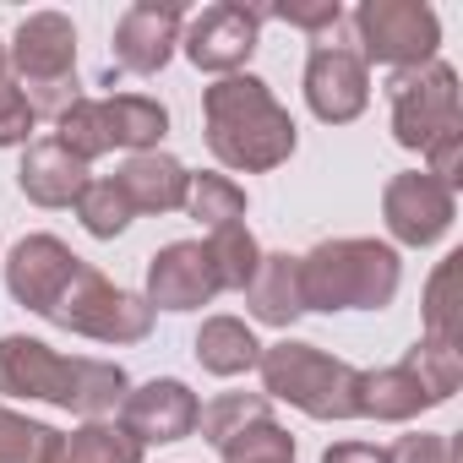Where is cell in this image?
<instances>
[{
  "instance_id": "obj_1",
  "label": "cell",
  "mask_w": 463,
  "mask_h": 463,
  "mask_svg": "<svg viewBox=\"0 0 463 463\" xmlns=\"http://www.w3.org/2000/svg\"><path fill=\"white\" fill-rule=\"evenodd\" d=\"M202 126H207V147L223 169H246V175H268L279 164H289L300 131L289 120V109L273 99V88L251 71L218 77L202 93Z\"/></svg>"
},
{
  "instance_id": "obj_2",
  "label": "cell",
  "mask_w": 463,
  "mask_h": 463,
  "mask_svg": "<svg viewBox=\"0 0 463 463\" xmlns=\"http://www.w3.org/2000/svg\"><path fill=\"white\" fill-rule=\"evenodd\" d=\"M0 392L6 398H44V403H61L82 420H104L120 409L131 382L115 360H93V354L71 360V354H55L50 344H39L28 333H6L0 338Z\"/></svg>"
},
{
  "instance_id": "obj_3",
  "label": "cell",
  "mask_w": 463,
  "mask_h": 463,
  "mask_svg": "<svg viewBox=\"0 0 463 463\" xmlns=\"http://www.w3.org/2000/svg\"><path fill=\"white\" fill-rule=\"evenodd\" d=\"M398 284H403V262L387 241L344 235L300 257L306 311H382L392 306Z\"/></svg>"
},
{
  "instance_id": "obj_4",
  "label": "cell",
  "mask_w": 463,
  "mask_h": 463,
  "mask_svg": "<svg viewBox=\"0 0 463 463\" xmlns=\"http://www.w3.org/2000/svg\"><path fill=\"white\" fill-rule=\"evenodd\" d=\"M262 398L295 403L311 420H360V371L349 360L322 354L317 344H268L262 360Z\"/></svg>"
},
{
  "instance_id": "obj_5",
  "label": "cell",
  "mask_w": 463,
  "mask_h": 463,
  "mask_svg": "<svg viewBox=\"0 0 463 463\" xmlns=\"http://www.w3.org/2000/svg\"><path fill=\"white\" fill-rule=\"evenodd\" d=\"M50 322L66 327V333H82V338H93V344H142V338L153 333V306H147L142 295L109 284L99 268L82 262L77 279H71V289H66L61 306L50 311Z\"/></svg>"
},
{
  "instance_id": "obj_6",
  "label": "cell",
  "mask_w": 463,
  "mask_h": 463,
  "mask_svg": "<svg viewBox=\"0 0 463 463\" xmlns=\"http://www.w3.org/2000/svg\"><path fill=\"white\" fill-rule=\"evenodd\" d=\"M392 99V137L409 153H425L441 137L463 131V104H458V71L447 61H425L414 71H398L387 82Z\"/></svg>"
},
{
  "instance_id": "obj_7",
  "label": "cell",
  "mask_w": 463,
  "mask_h": 463,
  "mask_svg": "<svg viewBox=\"0 0 463 463\" xmlns=\"http://www.w3.org/2000/svg\"><path fill=\"white\" fill-rule=\"evenodd\" d=\"M354 33H360L354 55L392 71H414L436 61V44H441V23L425 0H365L354 12Z\"/></svg>"
},
{
  "instance_id": "obj_8",
  "label": "cell",
  "mask_w": 463,
  "mask_h": 463,
  "mask_svg": "<svg viewBox=\"0 0 463 463\" xmlns=\"http://www.w3.org/2000/svg\"><path fill=\"white\" fill-rule=\"evenodd\" d=\"M257 39H262V12L241 6V0H223V6H207L202 17H191V28L180 33V50L196 71L235 77L257 55Z\"/></svg>"
},
{
  "instance_id": "obj_9",
  "label": "cell",
  "mask_w": 463,
  "mask_h": 463,
  "mask_svg": "<svg viewBox=\"0 0 463 463\" xmlns=\"http://www.w3.org/2000/svg\"><path fill=\"white\" fill-rule=\"evenodd\" d=\"M382 218H387V235L398 246H436L452 218H458V202H452V185H441L436 175L425 169H409V175H392L387 191H382Z\"/></svg>"
},
{
  "instance_id": "obj_10",
  "label": "cell",
  "mask_w": 463,
  "mask_h": 463,
  "mask_svg": "<svg viewBox=\"0 0 463 463\" xmlns=\"http://www.w3.org/2000/svg\"><path fill=\"white\" fill-rule=\"evenodd\" d=\"M77 268H82V257H77L66 241H55V235H28V241H17L12 257H6V289H12L17 306H28L33 317L50 322V311H55L61 295L71 289Z\"/></svg>"
},
{
  "instance_id": "obj_11",
  "label": "cell",
  "mask_w": 463,
  "mask_h": 463,
  "mask_svg": "<svg viewBox=\"0 0 463 463\" xmlns=\"http://www.w3.org/2000/svg\"><path fill=\"white\" fill-rule=\"evenodd\" d=\"M6 61L17 66V88H61L77 82V28L61 12H33L17 23Z\"/></svg>"
},
{
  "instance_id": "obj_12",
  "label": "cell",
  "mask_w": 463,
  "mask_h": 463,
  "mask_svg": "<svg viewBox=\"0 0 463 463\" xmlns=\"http://www.w3.org/2000/svg\"><path fill=\"white\" fill-rule=\"evenodd\" d=\"M306 104L327 126H349L371 104V71L349 44H317L306 61Z\"/></svg>"
},
{
  "instance_id": "obj_13",
  "label": "cell",
  "mask_w": 463,
  "mask_h": 463,
  "mask_svg": "<svg viewBox=\"0 0 463 463\" xmlns=\"http://www.w3.org/2000/svg\"><path fill=\"white\" fill-rule=\"evenodd\" d=\"M196 414H202L196 392L185 382H175V376H153V382H142V387H131L120 398V430L137 436L142 447L185 441L196 430Z\"/></svg>"
},
{
  "instance_id": "obj_14",
  "label": "cell",
  "mask_w": 463,
  "mask_h": 463,
  "mask_svg": "<svg viewBox=\"0 0 463 463\" xmlns=\"http://www.w3.org/2000/svg\"><path fill=\"white\" fill-rule=\"evenodd\" d=\"M218 289V273L207 262V246L202 241H175L164 251H153L147 262V306L153 311H202Z\"/></svg>"
},
{
  "instance_id": "obj_15",
  "label": "cell",
  "mask_w": 463,
  "mask_h": 463,
  "mask_svg": "<svg viewBox=\"0 0 463 463\" xmlns=\"http://www.w3.org/2000/svg\"><path fill=\"white\" fill-rule=\"evenodd\" d=\"M180 23H185V12L169 6V0H164V6H158V0H137V6H126L120 23H115V44H109L115 66L137 71V77L164 71L175 44H180Z\"/></svg>"
},
{
  "instance_id": "obj_16",
  "label": "cell",
  "mask_w": 463,
  "mask_h": 463,
  "mask_svg": "<svg viewBox=\"0 0 463 463\" xmlns=\"http://www.w3.org/2000/svg\"><path fill=\"white\" fill-rule=\"evenodd\" d=\"M17 185L39 207H77V196L88 191V164H77L55 137H44V142H28L23 147Z\"/></svg>"
},
{
  "instance_id": "obj_17",
  "label": "cell",
  "mask_w": 463,
  "mask_h": 463,
  "mask_svg": "<svg viewBox=\"0 0 463 463\" xmlns=\"http://www.w3.org/2000/svg\"><path fill=\"white\" fill-rule=\"evenodd\" d=\"M115 185L131 202V213H175V207H185L191 169L169 153H131L115 169Z\"/></svg>"
},
{
  "instance_id": "obj_18",
  "label": "cell",
  "mask_w": 463,
  "mask_h": 463,
  "mask_svg": "<svg viewBox=\"0 0 463 463\" xmlns=\"http://www.w3.org/2000/svg\"><path fill=\"white\" fill-rule=\"evenodd\" d=\"M420 409H436V398L425 392V382L414 376V365H382V371H360V420H387L403 425Z\"/></svg>"
},
{
  "instance_id": "obj_19",
  "label": "cell",
  "mask_w": 463,
  "mask_h": 463,
  "mask_svg": "<svg viewBox=\"0 0 463 463\" xmlns=\"http://www.w3.org/2000/svg\"><path fill=\"white\" fill-rule=\"evenodd\" d=\"M246 306L257 322L268 327H289L295 317H306V295H300V257L289 251H262V268L246 289Z\"/></svg>"
},
{
  "instance_id": "obj_20",
  "label": "cell",
  "mask_w": 463,
  "mask_h": 463,
  "mask_svg": "<svg viewBox=\"0 0 463 463\" xmlns=\"http://www.w3.org/2000/svg\"><path fill=\"white\" fill-rule=\"evenodd\" d=\"M104 115V137L109 147H131V153H158V142L169 137V109L147 93H115L99 99Z\"/></svg>"
},
{
  "instance_id": "obj_21",
  "label": "cell",
  "mask_w": 463,
  "mask_h": 463,
  "mask_svg": "<svg viewBox=\"0 0 463 463\" xmlns=\"http://www.w3.org/2000/svg\"><path fill=\"white\" fill-rule=\"evenodd\" d=\"M196 360L213 376H246V371H257L262 344L251 338V327L241 317H207L196 333Z\"/></svg>"
},
{
  "instance_id": "obj_22",
  "label": "cell",
  "mask_w": 463,
  "mask_h": 463,
  "mask_svg": "<svg viewBox=\"0 0 463 463\" xmlns=\"http://www.w3.org/2000/svg\"><path fill=\"white\" fill-rule=\"evenodd\" d=\"M458 284H463V251H447L436 262L430 284H425V338L452 344V349H463V295H458Z\"/></svg>"
},
{
  "instance_id": "obj_23",
  "label": "cell",
  "mask_w": 463,
  "mask_h": 463,
  "mask_svg": "<svg viewBox=\"0 0 463 463\" xmlns=\"http://www.w3.org/2000/svg\"><path fill=\"white\" fill-rule=\"evenodd\" d=\"M207 262H213V273H218V289H251V279H257V268H262V246H257V235L246 229V218L241 223H223V229H207Z\"/></svg>"
},
{
  "instance_id": "obj_24",
  "label": "cell",
  "mask_w": 463,
  "mask_h": 463,
  "mask_svg": "<svg viewBox=\"0 0 463 463\" xmlns=\"http://www.w3.org/2000/svg\"><path fill=\"white\" fill-rule=\"evenodd\" d=\"M142 441L137 436H126L120 425H109V420H82L71 436H61V447H55V463H142Z\"/></svg>"
},
{
  "instance_id": "obj_25",
  "label": "cell",
  "mask_w": 463,
  "mask_h": 463,
  "mask_svg": "<svg viewBox=\"0 0 463 463\" xmlns=\"http://www.w3.org/2000/svg\"><path fill=\"white\" fill-rule=\"evenodd\" d=\"M218 458L223 463H295V436L273 414H257L251 425L218 441Z\"/></svg>"
},
{
  "instance_id": "obj_26",
  "label": "cell",
  "mask_w": 463,
  "mask_h": 463,
  "mask_svg": "<svg viewBox=\"0 0 463 463\" xmlns=\"http://www.w3.org/2000/svg\"><path fill=\"white\" fill-rule=\"evenodd\" d=\"M185 213H191L196 223H207V229L241 223V218H246V191L229 180V175L202 169V175H191V185H185Z\"/></svg>"
},
{
  "instance_id": "obj_27",
  "label": "cell",
  "mask_w": 463,
  "mask_h": 463,
  "mask_svg": "<svg viewBox=\"0 0 463 463\" xmlns=\"http://www.w3.org/2000/svg\"><path fill=\"white\" fill-rule=\"evenodd\" d=\"M61 430L0 403V463H55Z\"/></svg>"
},
{
  "instance_id": "obj_28",
  "label": "cell",
  "mask_w": 463,
  "mask_h": 463,
  "mask_svg": "<svg viewBox=\"0 0 463 463\" xmlns=\"http://www.w3.org/2000/svg\"><path fill=\"white\" fill-rule=\"evenodd\" d=\"M77 218H82V229L93 241H115V235H126V223L137 213H131V202L120 196L115 180H88V191L77 196Z\"/></svg>"
},
{
  "instance_id": "obj_29",
  "label": "cell",
  "mask_w": 463,
  "mask_h": 463,
  "mask_svg": "<svg viewBox=\"0 0 463 463\" xmlns=\"http://www.w3.org/2000/svg\"><path fill=\"white\" fill-rule=\"evenodd\" d=\"M55 142L77 158V164H93L109 153V137H104V115H99V99H77L61 120H55Z\"/></svg>"
},
{
  "instance_id": "obj_30",
  "label": "cell",
  "mask_w": 463,
  "mask_h": 463,
  "mask_svg": "<svg viewBox=\"0 0 463 463\" xmlns=\"http://www.w3.org/2000/svg\"><path fill=\"white\" fill-rule=\"evenodd\" d=\"M403 365H414V376L425 382V392H430L436 403H447V398L458 392V382H463V349L436 344V338H420V344L403 354Z\"/></svg>"
},
{
  "instance_id": "obj_31",
  "label": "cell",
  "mask_w": 463,
  "mask_h": 463,
  "mask_svg": "<svg viewBox=\"0 0 463 463\" xmlns=\"http://www.w3.org/2000/svg\"><path fill=\"white\" fill-rule=\"evenodd\" d=\"M257 414H273V403H268L262 392H223V398H213V403L196 414V425H202V436L218 447L223 436H235V430L251 425Z\"/></svg>"
},
{
  "instance_id": "obj_32",
  "label": "cell",
  "mask_w": 463,
  "mask_h": 463,
  "mask_svg": "<svg viewBox=\"0 0 463 463\" xmlns=\"http://www.w3.org/2000/svg\"><path fill=\"white\" fill-rule=\"evenodd\" d=\"M387 458L392 463H458V447L436 430H414V436H398L387 447Z\"/></svg>"
},
{
  "instance_id": "obj_33",
  "label": "cell",
  "mask_w": 463,
  "mask_h": 463,
  "mask_svg": "<svg viewBox=\"0 0 463 463\" xmlns=\"http://www.w3.org/2000/svg\"><path fill=\"white\" fill-rule=\"evenodd\" d=\"M33 131V109L17 93V82H0V147H28Z\"/></svg>"
},
{
  "instance_id": "obj_34",
  "label": "cell",
  "mask_w": 463,
  "mask_h": 463,
  "mask_svg": "<svg viewBox=\"0 0 463 463\" xmlns=\"http://www.w3.org/2000/svg\"><path fill=\"white\" fill-rule=\"evenodd\" d=\"M262 17H279V23H289V28H306V33H338V23H344V6L338 0H322V6H268Z\"/></svg>"
},
{
  "instance_id": "obj_35",
  "label": "cell",
  "mask_w": 463,
  "mask_h": 463,
  "mask_svg": "<svg viewBox=\"0 0 463 463\" xmlns=\"http://www.w3.org/2000/svg\"><path fill=\"white\" fill-rule=\"evenodd\" d=\"M322 463H392L387 447H371V441H333L322 452Z\"/></svg>"
},
{
  "instance_id": "obj_36",
  "label": "cell",
  "mask_w": 463,
  "mask_h": 463,
  "mask_svg": "<svg viewBox=\"0 0 463 463\" xmlns=\"http://www.w3.org/2000/svg\"><path fill=\"white\" fill-rule=\"evenodd\" d=\"M6 66H12V61H6V44H0V82H6Z\"/></svg>"
}]
</instances>
